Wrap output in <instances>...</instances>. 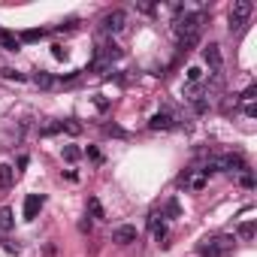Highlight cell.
<instances>
[{"instance_id":"10","label":"cell","mask_w":257,"mask_h":257,"mask_svg":"<svg viewBox=\"0 0 257 257\" xmlns=\"http://www.w3.org/2000/svg\"><path fill=\"white\" fill-rule=\"evenodd\" d=\"M13 224H16V218H13V209L10 206H4V209H0V230H13Z\"/></svg>"},{"instance_id":"23","label":"cell","mask_w":257,"mask_h":257,"mask_svg":"<svg viewBox=\"0 0 257 257\" xmlns=\"http://www.w3.org/2000/svg\"><path fill=\"white\" fill-rule=\"evenodd\" d=\"M245 115H248V118H254V115H257V109H254V103H248V106H245Z\"/></svg>"},{"instance_id":"18","label":"cell","mask_w":257,"mask_h":257,"mask_svg":"<svg viewBox=\"0 0 257 257\" xmlns=\"http://www.w3.org/2000/svg\"><path fill=\"white\" fill-rule=\"evenodd\" d=\"M167 218H179V200H170L167 203Z\"/></svg>"},{"instance_id":"17","label":"cell","mask_w":257,"mask_h":257,"mask_svg":"<svg viewBox=\"0 0 257 257\" xmlns=\"http://www.w3.org/2000/svg\"><path fill=\"white\" fill-rule=\"evenodd\" d=\"M79 155H82V152H79L76 146H67V149H64V161H70V164H73V161H79Z\"/></svg>"},{"instance_id":"14","label":"cell","mask_w":257,"mask_h":257,"mask_svg":"<svg viewBox=\"0 0 257 257\" xmlns=\"http://www.w3.org/2000/svg\"><path fill=\"white\" fill-rule=\"evenodd\" d=\"M58 131H67L70 137H79V134H82V124H76V121H64Z\"/></svg>"},{"instance_id":"21","label":"cell","mask_w":257,"mask_h":257,"mask_svg":"<svg viewBox=\"0 0 257 257\" xmlns=\"http://www.w3.org/2000/svg\"><path fill=\"white\" fill-rule=\"evenodd\" d=\"M4 76H7V79H16V82H25V76H22V73H13V70H4Z\"/></svg>"},{"instance_id":"3","label":"cell","mask_w":257,"mask_h":257,"mask_svg":"<svg viewBox=\"0 0 257 257\" xmlns=\"http://www.w3.org/2000/svg\"><path fill=\"white\" fill-rule=\"evenodd\" d=\"M124 25H127V13L124 10H112V13L103 16V31L106 34H121Z\"/></svg>"},{"instance_id":"15","label":"cell","mask_w":257,"mask_h":257,"mask_svg":"<svg viewBox=\"0 0 257 257\" xmlns=\"http://www.w3.org/2000/svg\"><path fill=\"white\" fill-rule=\"evenodd\" d=\"M203 79V70L200 67H188V85H197Z\"/></svg>"},{"instance_id":"20","label":"cell","mask_w":257,"mask_h":257,"mask_svg":"<svg viewBox=\"0 0 257 257\" xmlns=\"http://www.w3.org/2000/svg\"><path fill=\"white\" fill-rule=\"evenodd\" d=\"M4 248H7L10 254H19V251H22V245H19V242H4Z\"/></svg>"},{"instance_id":"2","label":"cell","mask_w":257,"mask_h":257,"mask_svg":"<svg viewBox=\"0 0 257 257\" xmlns=\"http://www.w3.org/2000/svg\"><path fill=\"white\" fill-rule=\"evenodd\" d=\"M251 13H254V4H251V0H236V4L230 7V34H239V31L248 25Z\"/></svg>"},{"instance_id":"7","label":"cell","mask_w":257,"mask_h":257,"mask_svg":"<svg viewBox=\"0 0 257 257\" xmlns=\"http://www.w3.org/2000/svg\"><path fill=\"white\" fill-rule=\"evenodd\" d=\"M170 127H173V115L167 112H158L149 118V131H170Z\"/></svg>"},{"instance_id":"8","label":"cell","mask_w":257,"mask_h":257,"mask_svg":"<svg viewBox=\"0 0 257 257\" xmlns=\"http://www.w3.org/2000/svg\"><path fill=\"white\" fill-rule=\"evenodd\" d=\"M200 254H203V257H224L227 251H224L215 239H206V242H200Z\"/></svg>"},{"instance_id":"22","label":"cell","mask_w":257,"mask_h":257,"mask_svg":"<svg viewBox=\"0 0 257 257\" xmlns=\"http://www.w3.org/2000/svg\"><path fill=\"white\" fill-rule=\"evenodd\" d=\"M37 37H43V31H28L25 34V40H37Z\"/></svg>"},{"instance_id":"19","label":"cell","mask_w":257,"mask_h":257,"mask_svg":"<svg viewBox=\"0 0 257 257\" xmlns=\"http://www.w3.org/2000/svg\"><path fill=\"white\" fill-rule=\"evenodd\" d=\"M242 188H254V176H251L248 170L242 173Z\"/></svg>"},{"instance_id":"4","label":"cell","mask_w":257,"mask_h":257,"mask_svg":"<svg viewBox=\"0 0 257 257\" xmlns=\"http://www.w3.org/2000/svg\"><path fill=\"white\" fill-rule=\"evenodd\" d=\"M112 242L115 245H134L137 242V227L134 224H121L112 230Z\"/></svg>"},{"instance_id":"12","label":"cell","mask_w":257,"mask_h":257,"mask_svg":"<svg viewBox=\"0 0 257 257\" xmlns=\"http://www.w3.org/2000/svg\"><path fill=\"white\" fill-rule=\"evenodd\" d=\"M0 43H4V49H10V52H19V40L13 34H7V31H0Z\"/></svg>"},{"instance_id":"11","label":"cell","mask_w":257,"mask_h":257,"mask_svg":"<svg viewBox=\"0 0 257 257\" xmlns=\"http://www.w3.org/2000/svg\"><path fill=\"white\" fill-rule=\"evenodd\" d=\"M88 212H91V218H106V212H103V203H100L97 197H91V200H88Z\"/></svg>"},{"instance_id":"5","label":"cell","mask_w":257,"mask_h":257,"mask_svg":"<svg viewBox=\"0 0 257 257\" xmlns=\"http://www.w3.org/2000/svg\"><path fill=\"white\" fill-rule=\"evenodd\" d=\"M203 61L209 64L212 76H221V49H218V43H209V46L203 49Z\"/></svg>"},{"instance_id":"1","label":"cell","mask_w":257,"mask_h":257,"mask_svg":"<svg viewBox=\"0 0 257 257\" xmlns=\"http://www.w3.org/2000/svg\"><path fill=\"white\" fill-rule=\"evenodd\" d=\"M200 31H203V16H200V13H194V16H188V13H185V19H179V22H176L179 49H182V52L194 49V46H197V40H200Z\"/></svg>"},{"instance_id":"9","label":"cell","mask_w":257,"mask_h":257,"mask_svg":"<svg viewBox=\"0 0 257 257\" xmlns=\"http://www.w3.org/2000/svg\"><path fill=\"white\" fill-rule=\"evenodd\" d=\"M13 185H16V170L4 164V167H0V191H10Z\"/></svg>"},{"instance_id":"13","label":"cell","mask_w":257,"mask_h":257,"mask_svg":"<svg viewBox=\"0 0 257 257\" xmlns=\"http://www.w3.org/2000/svg\"><path fill=\"white\" fill-rule=\"evenodd\" d=\"M254 233H257V227H254V221H245L242 227H239V239H254Z\"/></svg>"},{"instance_id":"6","label":"cell","mask_w":257,"mask_h":257,"mask_svg":"<svg viewBox=\"0 0 257 257\" xmlns=\"http://www.w3.org/2000/svg\"><path fill=\"white\" fill-rule=\"evenodd\" d=\"M40 209H43V197L40 194H28V200H25V221H34Z\"/></svg>"},{"instance_id":"16","label":"cell","mask_w":257,"mask_h":257,"mask_svg":"<svg viewBox=\"0 0 257 257\" xmlns=\"http://www.w3.org/2000/svg\"><path fill=\"white\" fill-rule=\"evenodd\" d=\"M34 82H37L40 88H52V82H55V79H52L49 73H37V76H34Z\"/></svg>"}]
</instances>
